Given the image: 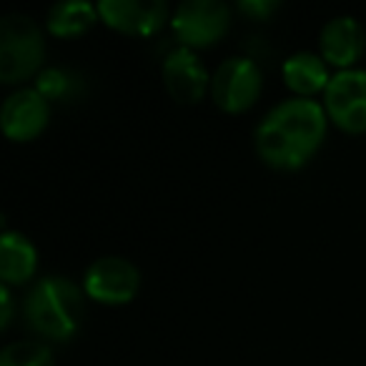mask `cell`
Here are the masks:
<instances>
[{
	"label": "cell",
	"mask_w": 366,
	"mask_h": 366,
	"mask_svg": "<svg viewBox=\"0 0 366 366\" xmlns=\"http://www.w3.org/2000/svg\"><path fill=\"white\" fill-rule=\"evenodd\" d=\"M326 126L329 116L319 101L299 96L286 98L276 103L256 126V153L276 171H299L321 148Z\"/></svg>",
	"instance_id": "1"
},
{
	"label": "cell",
	"mask_w": 366,
	"mask_h": 366,
	"mask_svg": "<svg viewBox=\"0 0 366 366\" xmlns=\"http://www.w3.org/2000/svg\"><path fill=\"white\" fill-rule=\"evenodd\" d=\"M23 319L38 336L68 341L83 319V291L66 276H43L23 301Z\"/></svg>",
	"instance_id": "2"
},
{
	"label": "cell",
	"mask_w": 366,
	"mask_h": 366,
	"mask_svg": "<svg viewBox=\"0 0 366 366\" xmlns=\"http://www.w3.org/2000/svg\"><path fill=\"white\" fill-rule=\"evenodd\" d=\"M43 31L26 13H11L0 21V81L16 86L43 71Z\"/></svg>",
	"instance_id": "3"
},
{
	"label": "cell",
	"mask_w": 366,
	"mask_h": 366,
	"mask_svg": "<svg viewBox=\"0 0 366 366\" xmlns=\"http://www.w3.org/2000/svg\"><path fill=\"white\" fill-rule=\"evenodd\" d=\"M168 23L178 46L191 51L211 48L229 33L231 8L221 0H186L173 11Z\"/></svg>",
	"instance_id": "4"
},
{
	"label": "cell",
	"mask_w": 366,
	"mask_h": 366,
	"mask_svg": "<svg viewBox=\"0 0 366 366\" xmlns=\"http://www.w3.org/2000/svg\"><path fill=\"white\" fill-rule=\"evenodd\" d=\"M141 289V271L123 256H101L83 274V294L103 306H126Z\"/></svg>",
	"instance_id": "5"
},
{
	"label": "cell",
	"mask_w": 366,
	"mask_h": 366,
	"mask_svg": "<svg viewBox=\"0 0 366 366\" xmlns=\"http://www.w3.org/2000/svg\"><path fill=\"white\" fill-rule=\"evenodd\" d=\"M324 111L339 131L359 136L366 133V71L349 68L331 76L324 91Z\"/></svg>",
	"instance_id": "6"
},
{
	"label": "cell",
	"mask_w": 366,
	"mask_h": 366,
	"mask_svg": "<svg viewBox=\"0 0 366 366\" xmlns=\"http://www.w3.org/2000/svg\"><path fill=\"white\" fill-rule=\"evenodd\" d=\"M264 73L251 58H226L211 76V98L226 113H246L261 96Z\"/></svg>",
	"instance_id": "7"
},
{
	"label": "cell",
	"mask_w": 366,
	"mask_h": 366,
	"mask_svg": "<svg viewBox=\"0 0 366 366\" xmlns=\"http://www.w3.org/2000/svg\"><path fill=\"white\" fill-rule=\"evenodd\" d=\"M51 121V103L36 88H18L0 108V126L11 141L28 143L38 138Z\"/></svg>",
	"instance_id": "8"
},
{
	"label": "cell",
	"mask_w": 366,
	"mask_h": 366,
	"mask_svg": "<svg viewBox=\"0 0 366 366\" xmlns=\"http://www.w3.org/2000/svg\"><path fill=\"white\" fill-rule=\"evenodd\" d=\"M163 86L171 93V98L183 106H194L211 91V76L196 51L191 48H173L166 58H163Z\"/></svg>",
	"instance_id": "9"
},
{
	"label": "cell",
	"mask_w": 366,
	"mask_h": 366,
	"mask_svg": "<svg viewBox=\"0 0 366 366\" xmlns=\"http://www.w3.org/2000/svg\"><path fill=\"white\" fill-rule=\"evenodd\" d=\"M98 16L123 36H153L171 21L168 6L161 0H101Z\"/></svg>",
	"instance_id": "10"
},
{
	"label": "cell",
	"mask_w": 366,
	"mask_h": 366,
	"mask_svg": "<svg viewBox=\"0 0 366 366\" xmlns=\"http://www.w3.org/2000/svg\"><path fill=\"white\" fill-rule=\"evenodd\" d=\"M366 48L364 28L354 16H336L326 21L319 33V51L329 66L349 71L356 66Z\"/></svg>",
	"instance_id": "11"
},
{
	"label": "cell",
	"mask_w": 366,
	"mask_h": 366,
	"mask_svg": "<svg viewBox=\"0 0 366 366\" xmlns=\"http://www.w3.org/2000/svg\"><path fill=\"white\" fill-rule=\"evenodd\" d=\"M281 76L289 91H294L299 98H311L316 93L326 91L331 83L329 63L319 53L299 51L291 53L281 66Z\"/></svg>",
	"instance_id": "12"
},
{
	"label": "cell",
	"mask_w": 366,
	"mask_h": 366,
	"mask_svg": "<svg viewBox=\"0 0 366 366\" xmlns=\"http://www.w3.org/2000/svg\"><path fill=\"white\" fill-rule=\"evenodd\" d=\"M38 251L21 231H3L0 236V279L6 286H21L36 276Z\"/></svg>",
	"instance_id": "13"
},
{
	"label": "cell",
	"mask_w": 366,
	"mask_h": 366,
	"mask_svg": "<svg viewBox=\"0 0 366 366\" xmlns=\"http://www.w3.org/2000/svg\"><path fill=\"white\" fill-rule=\"evenodd\" d=\"M98 21H101L98 6H91L86 0H66V3L51 6L46 16V28L56 38H76L91 31Z\"/></svg>",
	"instance_id": "14"
},
{
	"label": "cell",
	"mask_w": 366,
	"mask_h": 366,
	"mask_svg": "<svg viewBox=\"0 0 366 366\" xmlns=\"http://www.w3.org/2000/svg\"><path fill=\"white\" fill-rule=\"evenodd\" d=\"M38 93L48 103H71L83 96V78L73 73L71 68H43L33 83Z\"/></svg>",
	"instance_id": "15"
},
{
	"label": "cell",
	"mask_w": 366,
	"mask_h": 366,
	"mask_svg": "<svg viewBox=\"0 0 366 366\" xmlns=\"http://www.w3.org/2000/svg\"><path fill=\"white\" fill-rule=\"evenodd\" d=\"M0 366H56V359L43 341H13L0 351Z\"/></svg>",
	"instance_id": "16"
},
{
	"label": "cell",
	"mask_w": 366,
	"mask_h": 366,
	"mask_svg": "<svg viewBox=\"0 0 366 366\" xmlns=\"http://www.w3.org/2000/svg\"><path fill=\"white\" fill-rule=\"evenodd\" d=\"M236 8H239V13H244L246 18H251V21H269L281 8V3L279 0H241Z\"/></svg>",
	"instance_id": "17"
},
{
	"label": "cell",
	"mask_w": 366,
	"mask_h": 366,
	"mask_svg": "<svg viewBox=\"0 0 366 366\" xmlns=\"http://www.w3.org/2000/svg\"><path fill=\"white\" fill-rule=\"evenodd\" d=\"M0 306H3V314H0V329H8L13 321V294L11 286H0Z\"/></svg>",
	"instance_id": "18"
}]
</instances>
